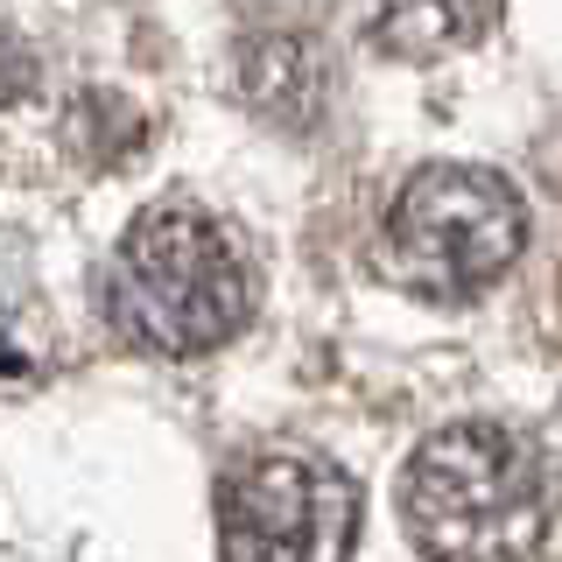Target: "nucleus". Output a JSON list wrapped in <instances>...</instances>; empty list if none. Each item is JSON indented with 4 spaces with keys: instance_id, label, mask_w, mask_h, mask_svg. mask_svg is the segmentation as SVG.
Wrapping results in <instances>:
<instances>
[{
    "instance_id": "f257e3e1",
    "label": "nucleus",
    "mask_w": 562,
    "mask_h": 562,
    "mask_svg": "<svg viewBox=\"0 0 562 562\" xmlns=\"http://www.w3.org/2000/svg\"><path fill=\"white\" fill-rule=\"evenodd\" d=\"M401 514L429 562H527L549 535V471L527 436L457 422L415 450Z\"/></svg>"
},
{
    "instance_id": "f03ea898",
    "label": "nucleus",
    "mask_w": 562,
    "mask_h": 562,
    "mask_svg": "<svg viewBox=\"0 0 562 562\" xmlns=\"http://www.w3.org/2000/svg\"><path fill=\"white\" fill-rule=\"evenodd\" d=\"M246 260L225 239L218 218L190 204H155L134 218V233L120 239L113 274H105V316L120 324V338L148 351H211L246 324Z\"/></svg>"
},
{
    "instance_id": "423d86ee",
    "label": "nucleus",
    "mask_w": 562,
    "mask_h": 562,
    "mask_svg": "<svg viewBox=\"0 0 562 562\" xmlns=\"http://www.w3.org/2000/svg\"><path fill=\"white\" fill-rule=\"evenodd\" d=\"M380 35L408 57H443L492 22V0H373Z\"/></svg>"
},
{
    "instance_id": "20e7f679",
    "label": "nucleus",
    "mask_w": 562,
    "mask_h": 562,
    "mask_svg": "<svg viewBox=\"0 0 562 562\" xmlns=\"http://www.w3.org/2000/svg\"><path fill=\"white\" fill-rule=\"evenodd\" d=\"M359 485L310 450H260L218 485L225 562H351Z\"/></svg>"
},
{
    "instance_id": "39448f33",
    "label": "nucleus",
    "mask_w": 562,
    "mask_h": 562,
    "mask_svg": "<svg viewBox=\"0 0 562 562\" xmlns=\"http://www.w3.org/2000/svg\"><path fill=\"white\" fill-rule=\"evenodd\" d=\"M246 92H254L260 113L303 127L316 113V92H324V64H316V49L303 35H268V43L246 49Z\"/></svg>"
},
{
    "instance_id": "7ed1b4c3",
    "label": "nucleus",
    "mask_w": 562,
    "mask_h": 562,
    "mask_svg": "<svg viewBox=\"0 0 562 562\" xmlns=\"http://www.w3.org/2000/svg\"><path fill=\"white\" fill-rule=\"evenodd\" d=\"M527 204L506 176L436 162L386 211V268L429 303H464L520 260Z\"/></svg>"
}]
</instances>
